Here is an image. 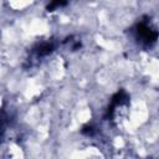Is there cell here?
Here are the masks:
<instances>
[{"mask_svg": "<svg viewBox=\"0 0 159 159\" xmlns=\"http://www.w3.org/2000/svg\"><path fill=\"white\" fill-rule=\"evenodd\" d=\"M52 51V46L50 43H42L39 47V55H47Z\"/></svg>", "mask_w": 159, "mask_h": 159, "instance_id": "2", "label": "cell"}, {"mask_svg": "<svg viewBox=\"0 0 159 159\" xmlns=\"http://www.w3.org/2000/svg\"><path fill=\"white\" fill-rule=\"evenodd\" d=\"M138 35L147 42H154L157 39V32H154L153 30H150V27H148V25L145 24H139L138 25Z\"/></svg>", "mask_w": 159, "mask_h": 159, "instance_id": "1", "label": "cell"}, {"mask_svg": "<svg viewBox=\"0 0 159 159\" xmlns=\"http://www.w3.org/2000/svg\"><path fill=\"white\" fill-rule=\"evenodd\" d=\"M66 4V0H52L51 1V5H48V10H52V9H56L58 6H62Z\"/></svg>", "mask_w": 159, "mask_h": 159, "instance_id": "3", "label": "cell"}]
</instances>
